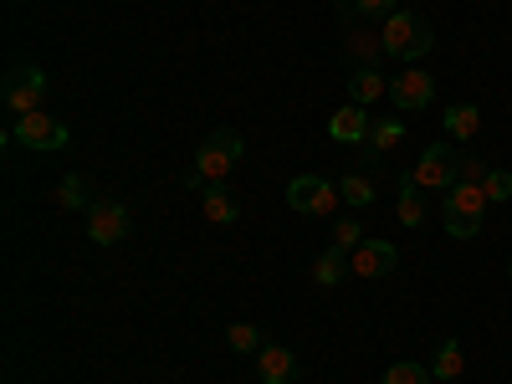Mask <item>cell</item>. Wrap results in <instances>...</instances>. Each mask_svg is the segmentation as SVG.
I'll list each match as a JSON object with an SVG mask.
<instances>
[{"label": "cell", "instance_id": "d6986e66", "mask_svg": "<svg viewBox=\"0 0 512 384\" xmlns=\"http://www.w3.org/2000/svg\"><path fill=\"white\" fill-rule=\"evenodd\" d=\"M395 210H400V226H410V231L425 226V200H420V185H415V180L400 185V205H395Z\"/></svg>", "mask_w": 512, "mask_h": 384}, {"label": "cell", "instance_id": "9c48e42d", "mask_svg": "<svg viewBox=\"0 0 512 384\" xmlns=\"http://www.w3.org/2000/svg\"><path fill=\"white\" fill-rule=\"evenodd\" d=\"M395 267H400V246H390V241H359L349 251V277L379 282V277H390Z\"/></svg>", "mask_w": 512, "mask_h": 384}, {"label": "cell", "instance_id": "8992f818", "mask_svg": "<svg viewBox=\"0 0 512 384\" xmlns=\"http://www.w3.org/2000/svg\"><path fill=\"white\" fill-rule=\"evenodd\" d=\"M11 139L26 144V149H36V154H57V149L72 144L67 123H57L52 113H26V118H16V123H11Z\"/></svg>", "mask_w": 512, "mask_h": 384}, {"label": "cell", "instance_id": "cb8c5ba5", "mask_svg": "<svg viewBox=\"0 0 512 384\" xmlns=\"http://www.w3.org/2000/svg\"><path fill=\"white\" fill-rule=\"evenodd\" d=\"M431 374H436V379H456V374H461V344H456V338H446V344L436 349Z\"/></svg>", "mask_w": 512, "mask_h": 384}, {"label": "cell", "instance_id": "3957f363", "mask_svg": "<svg viewBox=\"0 0 512 384\" xmlns=\"http://www.w3.org/2000/svg\"><path fill=\"white\" fill-rule=\"evenodd\" d=\"M241 164V134L236 128H216L200 149H195V164H190V185H226V175Z\"/></svg>", "mask_w": 512, "mask_h": 384}, {"label": "cell", "instance_id": "9a60e30c", "mask_svg": "<svg viewBox=\"0 0 512 384\" xmlns=\"http://www.w3.org/2000/svg\"><path fill=\"white\" fill-rule=\"evenodd\" d=\"M313 277H318V287H338V282L349 277V251L328 241V246L318 251V262H313Z\"/></svg>", "mask_w": 512, "mask_h": 384}, {"label": "cell", "instance_id": "603a6c76", "mask_svg": "<svg viewBox=\"0 0 512 384\" xmlns=\"http://www.w3.org/2000/svg\"><path fill=\"white\" fill-rule=\"evenodd\" d=\"M338 190H344V200L359 205V210L374 205V180H369V175H344V180H338Z\"/></svg>", "mask_w": 512, "mask_h": 384}, {"label": "cell", "instance_id": "277c9868", "mask_svg": "<svg viewBox=\"0 0 512 384\" xmlns=\"http://www.w3.org/2000/svg\"><path fill=\"white\" fill-rule=\"evenodd\" d=\"M0 98H6V113H16V118L41 113V103H47V72L41 67H11L6 82H0Z\"/></svg>", "mask_w": 512, "mask_h": 384}, {"label": "cell", "instance_id": "ba28073f", "mask_svg": "<svg viewBox=\"0 0 512 384\" xmlns=\"http://www.w3.org/2000/svg\"><path fill=\"white\" fill-rule=\"evenodd\" d=\"M390 103H395L400 113H425V108L436 103V77L420 72V67L395 72V77H390Z\"/></svg>", "mask_w": 512, "mask_h": 384}, {"label": "cell", "instance_id": "5b68a950", "mask_svg": "<svg viewBox=\"0 0 512 384\" xmlns=\"http://www.w3.org/2000/svg\"><path fill=\"white\" fill-rule=\"evenodd\" d=\"M338 200H344V190H338L333 180H323V175H297L287 185V205L297 210V216H333Z\"/></svg>", "mask_w": 512, "mask_h": 384}, {"label": "cell", "instance_id": "4fadbf2b", "mask_svg": "<svg viewBox=\"0 0 512 384\" xmlns=\"http://www.w3.org/2000/svg\"><path fill=\"white\" fill-rule=\"evenodd\" d=\"M256 379L262 384H292L297 379V359H292V349H262L256 354Z\"/></svg>", "mask_w": 512, "mask_h": 384}, {"label": "cell", "instance_id": "6da1fadb", "mask_svg": "<svg viewBox=\"0 0 512 384\" xmlns=\"http://www.w3.org/2000/svg\"><path fill=\"white\" fill-rule=\"evenodd\" d=\"M379 41H384V57H395V62L415 67L420 57H431L436 31H431V21L415 16V11H395V16L379 21Z\"/></svg>", "mask_w": 512, "mask_h": 384}, {"label": "cell", "instance_id": "e0dca14e", "mask_svg": "<svg viewBox=\"0 0 512 384\" xmlns=\"http://www.w3.org/2000/svg\"><path fill=\"white\" fill-rule=\"evenodd\" d=\"M441 123H446V134H451V139H477V134H482V108L456 103V108L441 113Z\"/></svg>", "mask_w": 512, "mask_h": 384}, {"label": "cell", "instance_id": "44dd1931", "mask_svg": "<svg viewBox=\"0 0 512 384\" xmlns=\"http://www.w3.org/2000/svg\"><path fill=\"white\" fill-rule=\"evenodd\" d=\"M57 205H62V210H88V205H93V200H88V180L67 175V180L57 185Z\"/></svg>", "mask_w": 512, "mask_h": 384}, {"label": "cell", "instance_id": "5bb4252c", "mask_svg": "<svg viewBox=\"0 0 512 384\" xmlns=\"http://www.w3.org/2000/svg\"><path fill=\"white\" fill-rule=\"evenodd\" d=\"M400 139H405V123H400V118H374V123H369V139H364V144H369V164H379L384 154H395Z\"/></svg>", "mask_w": 512, "mask_h": 384}, {"label": "cell", "instance_id": "7c38bea8", "mask_svg": "<svg viewBox=\"0 0 512 384\" xmlns=\"http://www.w3.org/2000/svg\"><path fill=\"white\" fill-rule=\"evenodd\" d=\"M200 210H205L210 226H236L241 221V205H236V195L226 185H205L200 190Z\"/></svg>", "mask_w": 512, "mask_h": 384}, {"label": "cell", "instance_id": "8fae6325", "mask_svg": "<svg viewBox=\"0 0 512 384\" xmlns=\"http://www.w3.org/2000/svg\"><path fill=\"white\" fill-rule=\"evenodd\" d=\"M369 123H374V118H369L359 103H349V108H338V113L328 118V134H333L338 144H364V139H369Z\"/></svg>", "mask_w": 512, "mask_h": 384}, {"label": "cell", "instance_id": "484cf974", "mask_svg": "<svg viewBox=\"0 0 512 384\" xmlns=\"http://www.w3.org/2000/svg\"><path fill=\"white\" fill-rule=\"evenodd\" d=\"M487 159H477V154H461V169H456V180H466V185H487Z\"/></svg>", "mask_w": 512, "mask_h": 384}, {"label": "cell", "instance_id": "83f0119b", "mask_svg": "<svg viewBox=\"0 0 512 384\" xmlns=\"http://www.w3.org/2000/svg\"><path fill=\"white\" fill-rule=\"evenodd\" d=\"M354 11H359V16H379V21H384V16H395V11H400V0H354Z\"/></svg>", "mask_w": 512, "mask_h": 384}, {"label": "cell", "instance_id": "ffe728a7", "mask_svg": "<svg viewBox=\"0 0 512 384\" xmlns=\"http://www.w3.org/2000/svg\"><path fill=\"white\" fill-rule=\"evenodd\" d=\"M226 344L236 349V354H262L267 344H262V328H256V323H231L226 328Z\"/></svg>", "mask_w": 512, "mask_h": 384}, {"label": "cell", "instance_id": "f546056e", "mask_svg": "<svg viewBox=\"0 0 512 384\" xmlns=\"http://www.w3.org/2000/svg\"><path fill=\"white\" fill-rule=\"evenodd\" d=\"M436 384H456V379H436Z\"/></svg>", "mask_w": 512, "mask_h": 384}, {"label": "cell", "instance_id": "52a82bcc", "mask_svg": "<svg viewBox=\"0 0 512 384\" xmlns=\"http://www.w3.org/2000/svg\"><path fill=\"white\" fill-rule=\"evenodd\" d=\"M456 169H461V154H456L451 144H431V149L415 159L410 180H415L420 190H451V185H456Z\"/></svg>", "mask_w": 512, "mask_h": 384}, {"label": "cell", "instance_id": "7402d4cb", "mask_svg": "<svg viewBox=\"0 0 512 384\" xmlns=\"http://www.w3.org/2000/svg\"><path fill=\"white\" fill-rule=\"evenodd\" d=\"M384 384H436V374L425 369V364H410V359H400V364H390V369H384Z\"/></svg>", "mask_w": 512, "mask_h": 384}, {"label": "cell", "instance_id": "2e32d148", "mask_svg": "<svg viewBox=\"0 0 512 384\" xmlns=\"http://www.w3.org/2000/svg\"><path fill=\"white\" fill-rule=\"evenodd\" d=\"M379 98H390V82H384L374 67H359V72L349 77V103L369 108V103H379Z\"/></svg>", "mask_w": 512, "mask_h": 384}, {"label": "cell", "instance_id": "f1b7e54d", "mask_svg": "<svg viewBox=\"0 0 512 384\" xmlns=\"http://www.w3.org/2000/svg\"><path fill=\"white\" fill-rule=\"evenodd\" d=\"M507 277H512V256H507Z\"/></svg>", "mask_w": 512, "mask_h": 384}, {"label": "cell", "instance_id": "7a4b0ae2", "mask_svg": "<svg viewBox=\"0 0 512 384\" xmlns=\"http://www.w3.org/2000/svg\"><path fill=\"white\" fill-rule=\"evenodd\" d=\"M487 190L482 185H466V180H456L451 190H441V221H446V236H456V241H472L477 231H482V216H487Z\"/></svg>", "mask_w": 512, "mask_h": 384}, {"label": "cell", "instance_id": "d4e9b609", "mask_svg": "<svg viewBox=\"0 0 512 384\" xmlns=\"http://www.w3.org/2000/svg\"><path fill=\"white\" fill-rule=\"evenodd\" d=\"M487 200L492 205H502V200H512V169H492V175H487Z\"/></svg>", "mask_w": 512, "mask_h": 384}, {"label": "cell", "instance_id": "4316f807", "mask_svg": "<svg viewBox=\"0 0 512 384\" xmlns=\"http://www.w3.org/2000/svg\"><path fill=\"white\" fill-rule=\"evenodd\" d=\"M359 241H364L359 221H333V246H344V251H354Z\"/></svg>", "mask_w": 512, "mask_h": 384}, {"label": "cell", "instance_id": "ac0fdd59", "mask_svg": "<svg viewBox=\"0 0 512 384\" xmlns=\"http://www.w3.org/2000/svg\"><path fill=\"white\" fill-rule=\"evenodd\" d=\"M344 41H349V52L359 57V67H374V62L384 57V41H379V31H369V26H354Z\"/></svg>", "mask_w": 512, "mask_h": 384}, {"label": "cell", "instance_id": "30bf717a", "mask_svg": "<svg viewBox=\"0 0 512 384\" xmlns=\"http://www.w3.org/2000/svg\"><path fill=\"white\" fill-rule=\"evenodd\" d=\"M88 241H98V246L128 241V210L118 200H93L88 205Z\"/></svg>", "mask_w": 512, "mask_h": 384}]
</instances>
